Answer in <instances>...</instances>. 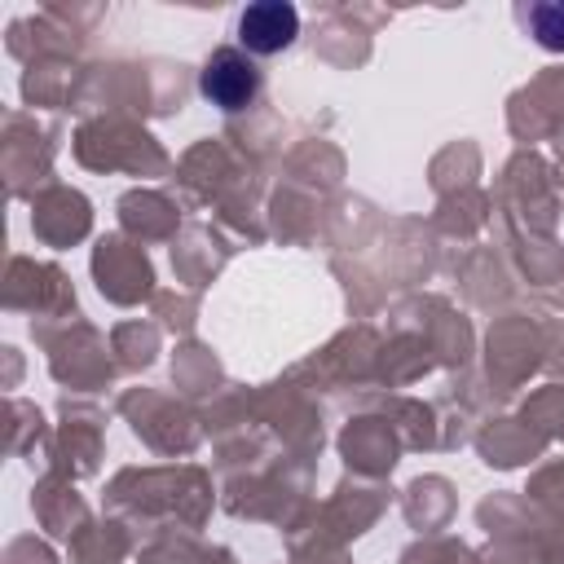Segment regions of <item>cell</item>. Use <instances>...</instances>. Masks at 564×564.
I'll list each match as a JSON object with an SVG mask.
<instances>
[{
  "mask_svg": "<svg viewBox=\"0 0 564 564\" xmlns=\"http://www.w3.org/2000/svg\"><path fill=\"white\" fill-rule=\"evenodd\" d=\"M524 18L546 48H564V4H529Z\"/></svg>",
  "mask_w": 564,
  "mask_h": 564,
  "instance_id": "3",
  "label": "cell"
},
{
  "mask_svg": "<svg viewBox=\"0 0 564 564\" xmlns=\"http://www.w3.org/2000/svg\"><path fill=\"white\" fill-rule=\"evenodd\" d=\"M198 88H203V97H207L212 106H220V110H242V106L256 97V88H260V70H256L251 57H242L238 48H216L212 62H207L203 75H198Z\"/></svg>",
  "mask_w": 564,
  "mask_h": 564,
  "instance_id": "1",
  "label": "cell"
},
{
  "mask_svg": "<svg viewBox=\"0 0 564 564\" xmlns=\"http://www.w3.org/2000/svg\"><path fill=\"white\" fill-rule=\"evenodd\" d=\"M300 31V13L282 0H260V4H247L242 18H238V35L251 53H278L295 40Z\"/></svg>",
  "mask_w": 564,
  "mask_h": 564,
  "instance_id": "2",
  "label": "cell"
}]
</instances>
